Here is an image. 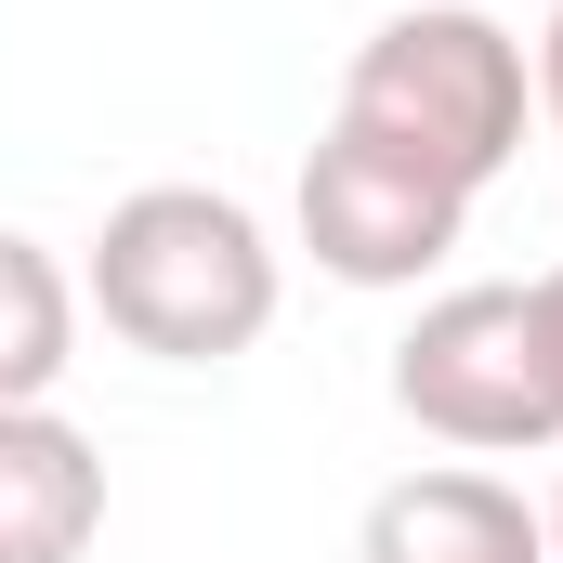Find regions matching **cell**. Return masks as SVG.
<instances>
[{
    "label": "cell",
    "instance_id": "6da1fadb",
    "mask_svg": "<svg viewBox=\"0 0 563 563\" xmlns=\"http://www.w3.org/2000/svg\"><path fill=\"white\" fill-rule=\"evenodd\" d=\"M276 236L250 197L223 184H132L79 263V314H106V341H132L157 367H223L276 328Z\"/></svg>",
    "mask_w": 563,
    "mask_h": 563
},
{
    "label": "cell",
    "instance_id": "7a4b0ae2",
    "mask_svg": "<svg viewBox=\"0 0 563 563\" xmlns=\"http://www.w3.org/2000/svg\"><path fill=\"white\" fill-rule=\"evenodd\" d=\"M525 119H538V53L498 13H472V0H420V13L367 26V53L341 66V119L328 132H354L380 157H407V170H432V184H459V197H485L525 157Z\"/></svg>",
    "mask_w": 563,
    "mask_h": 563
},
{
    "label": "cell",
    "instance_id": "3957f363",
    "mask_svg": "<svg viewBox=\"0 0 563 563\" xmlns=\"http://www.w3.org/2000/svg\"><path fill=\"white\" fill-rule=\"evenodd\" d=\"M394 407L432 445H472V459L563 445V394H551V367H538L525 288H445V301H420V328L394 341Z\"/></svg>",
    "mask_w": 563,
    "mask_h": 563
},
{
    "label": "cell",
    "instance_id": "277c9868",
    "mask_svg": "<svg viewBox=\"0 0 563 563\" xmlns=\"http://www.w3.org/2000/svg\"><path fill=\"white\" fill-rule=\"evenodd\" d=\"M288 210H301L314 276H341V288H420L459 250V223H472L459 184H432V170H407V157H380V144H354V132H314Z\"/></svg>",
    "mask_w": 563,
    "mask_h": 563
},
{
    "label": "cell",
    "instance_id": "5b68a950",
    "mask_svg": "<svg viewBox=\"0 0 563 563\" xmlns=\"http://www.w3.org/2000/svg\"><path fill=\"white\" fill-rule=\"evenodd\" d=\"M354 563H551V525L525 511V485L445 459V472H407V485L367 498Z\"/></svg>",
    "mask_w": 563,
    "mask_h": 563
},
{
    "label": "cell",
    "instance_id": "8992f818",
    "mask_svg": "<svg viewBox=\"0 0 563 563\" xmlns=\"http://www.w3.org/2000/svg\"><path fill=\"white\" fill-rule=\"evenodd\" d=\"M106 538V445L53 407H0V563H79Z\"/></svg>",
    "mask_w": 563,
    "mask_h": 563
},
{
    "label": "cell",
    "instance_id": "52a82bcc",
    "mask_svg": "<svg viewBox=\"0 0 563 563\" xmlns=\"http://www.w3.org/2000/svg\"><path fill=\"white\" fill-rule=\"evenodd\" d=\"M66 367H79V276L0 223V407H53Z\"/></svg>",
    "mask_w": 563,
    "mask_h": 563
},
{
    "label": "cell",
    "instance_id": "ba28073f",
    "mask_svg": "<svg viewBox=\"0 0 563 563\" xmlns=\"http://www.w3.org/2000/svg\"><path fill=\"white\" fill-rule=\"evenodd\" d=\"M525 314H538V367H551V394H563V263L525 276Z\"/></svg>",
    "mask_w": 563,
    "mask_h": 563
},
{
    "label": "cell",
    "instance_id": "9c48e42d",
    "mask_svg": "<svg viewBox=\"0 0 563 563\" xmlns=\"http://www.w3.org/2000/svg\"><path fill=\"white\" fill-rule=\"evenodd\" d=\"M538 119H551V144H563V0H551V26H538Z\"/></svg>",
    "mask_w": 563,
    "mask_h": 563
},
{
    "label": "cell",
    "instance_id": "30bf717a",
    "mask_svg": "<svg viewBox=\"0 0 563 563\" xmlns=\"http://www.w3.org/2000/svg\"><path fill=\"white\" fill-rule=\"evenodd\" d=\"M538 525H551V563H563V498H551V511H538Z\"/></svg>",
    "mask_w": 563,
    "mask_h": 563
}]
</instances>
